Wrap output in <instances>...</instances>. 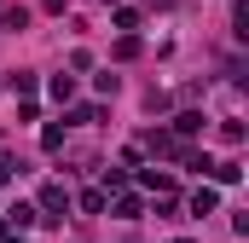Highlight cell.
<instances>
[{"label": "cell", "mask_w": 249, "mask_h": 243, "mask_svg": "<svg viewBox=\"0 0 249 243\" xmlns=\"http://www.w3.org/2000/svg\"><path fill=\"white\" fill-rule=\"evenodd\" d=\"M35 208H41V220H58V214H70V191H64L58 180H47L41 197H35Z\"/></svg>", "instance_id": "1"}, {"label": "cell", "mask_w": 249, "mask_h": 243, "mask_svg": "<svg viewBox=\"0 0 249 243\" xmlns=\"http://www.w3.org/2000/svg\"><path fill=\"white\" fill-rule=\"evenodd\" d=\"M186 208L197 214V220H203V214H214V208H220V185H214V180H209V185H197V191L186 197Z\"/></svg>", "instance_id": "2"}, {"label": "cell", "mask_w": 249, "mask_h": 243, "mask_svg": "<svg viewBox=\"0 0 249 243\" xmlns=\"http://www.w3.org/2000/svg\"><path fill=\"white\" fill-rule=\"evenodd\" d=\"M0 214H6V232H29V226L41 220V208H35V203H12V208H0Z\"/></svg>", "instance_id": "3"}, {"label": "cell", "mask_w": 249, "mask_h": 243, "mask_svg": "<svg viewBox=\"0 0 249 243\" xmlns=\"http://www.w3.org/2000/svg\"><path fill=\"white\" fill-rule=\"evenodd\" d=\"M139 185L151 191V197H174L180 185H174V174H157V168H139Z\"/></svg>", "instance_id": "4"}, {"label": "cell", "mask_w": 249, "mask_h": 243, "mask_svg": "<svg viewBox=\"0 0 249 243\" xmlns=\"http://www.w3.org/2000/svg\"><path fill=\"white\" fill-rule=\"evenodd\" d=\"M105 208H110L116 220H139V214H145V203H139L133 191H116V203H105Z\"/></svg>", "instance_id": "5"}, {"label": "cell", "mask_w": 249, "mask_h": 243, "mask_svg": "<svg viewBox=\"0 0 249 243\" xmlns=\"http://www.w3.org/2000/svg\"><path fill=\"white\" fill-rule=\"evenodd\" d=\"M209 180L214 185H238L244 180V162H232V156H226V162H209Z\"/></svg>", "instance_id": "6"}, {"label": "cell", "mask_w": 249, "mask_h": 243, "mask_svg": "<svg viewBox=\"0 0 249 243\" xmlns=\"http://www.w3.org/2000/svg\"><path fill=\"white\" fill-rule=\"evenodd\" d=\"M47 93L58 104H75V75H47Z\"/></svg>", "instance_id": "7"}, {"label": "cell", "mask_w": 249, "mask_h": 243, "mask_svg": "<svg viewBox=\"0 0 249 243\" xmlns=\"http://www.w3.org/2000/svg\"><path fill=\"white\" fill-rule=\"evenodd\" d=\"M168 133H174V139H191V133H203V116H197V110H180Z\"/></svg>", "instance_id": "8"}, {"label": "cell", "mask_w": 249, "mask_h": 243, "mask_svg": "<svg viewBox=\"0 0 249 243\" xmlns=\"http://www.w3.org/2000/svg\"><path fill=\"white\" fill-rule=\"evenodd\" d=\"M35 87H41L35 69H18V75H12V93H18V99H35Z\"/></svg>", "instance_id": "9"}, {"label": "cell", "mask_w": 249, "mask_h": 243, "mask_svg": "<svg viewBox=\"0 0 249 243\" xmlns=\"http://www.w3.org/2000/svg\"><path fill=\"white\" fill-rule=\"evenodd\" d=\"M105 203H110V197H105V191H99V185H93V191H81V197H75V208H81V214H105Z\"/></svg>", "instance_id": "10"}, {"label": "cell", "mask_w": 249, "mask_h": 243, "mask_svg": "<svg viewBox=\"0 0 249 243\" xmlns=\"http://www.w3.org/2000/svg\"><path fill=\"white\" fill-rule=\"evenodd\" d=\"M99 191H105V197H116V191H127V168H105V180H99Z\"/></svg>", "instance_id": "11"}, {"label": "cell", "mask_w": 249, "mask_h": 243, "mask_svg": "<svg viewBox=\"0 0 249 243\" xmlns=\"http://www.w3.org/2000/svg\"><path fill=\"white\" fill-rule=\"evenodd\" d=\"M105 116V104H70V116H64V127H70V122H99Z\"/></svg>", "instance_id": "12"}, {"label": "cell", "mask_w": 249, "mask_h": 243, "mask_svg": "<svg viewBox=\"0 0 249 243\" xmlns=\"http://www.w3.org/2000/svg\"><path fill=\"white\" fill-rule=\"evenodd\" d=\"M232 35H238V41H249V0H238V6H232Z\"/></svg>", "instance_id": "13"}, {"label": "cell", "mask_w": 249, "mask_h": 243, "mask_svg": "<svg viewBox=\"0 0 249 243\" xmlns=\"http://www.w3.org/2000/svg\"><path fill=\"white\" fill-rule=\"evenodd\" d=\"M220 139H226V145H244V122L226 116V122H220Z\"/></svg>", "instance_id": "14"}, {"label": "cell", "mask_w": 249, "mask_h": 243, "mask_svg": "<svg viewBox=\"0 0 249 243\" xmlns=\"http://www.w3.org/2000/svg\"><path fill=\"white\" fill-rule=\"evenodd\" d=\"M110 23H116V29H139V12H133V6H116Z\"/></svg>", "instance_id": "15"}, {"label": "cell", "mask_w": 249, "mask_h": 243, "mask_svg": "<svg viewBox=\"0 0 249 243\" xmlns=\"http://www.w3.org/2000/svg\"><path fill=\"white\" fill-rule=\"evenodd\" d=\"M41 145L58 151V145H64V122H47V127H41Z\"/></svg>", "instance_id": "16"}, {"label": "cell", "mask_w": 249, "mask_h": 243, "mask_svg": "<svg viewBox=\"0 0 249 243\" xmlns=\"http://www.w3.org/2000/svg\"><path fill=\"white\" fill-rule=\"evenodd\" d=\"M127 58H139V41H133V35H122V41H116V64H127Z\"/></svg>", "instance_id": "17"}, {"label": "cell", "mask_w": 249, "mask_h": 243, "mask_svg": "<svg viewBox=\"0 0 249 243\" xmlns=\"http://www.w3.org/2000/svg\"><path fill=\"white\" fill-rule=\"evenodd\" d=\"M0 23H6V29H23V23H29V12H23V6H12V12H0Z\"/></svg>", "instance_id": "18"}, {"label": "cell", "mask_w": 249, "mask_h": 243, "mask_svg": "<svg viewBox=\"0 0 249 243\" xmlns=\"http://www.w3.org/2000/svg\"><path fill=\"white\" fill-rule=\"evenodd\" d=\"M93 87H99V93H105V99H116V87H122V81H116V75H110V69H105V75H93Z\"/></svg>", "instance_id": "19"}, {"label": "cell", "mask_w": 249, "mask_h": 243, "mask_svg": "<svg viewBox=\"0 0 249 243\" xmlns=\"http://www.w3.org/2000/svg\"><path fill=\"white\" fill-rule=\"evenodd\" d=\"M12 168H18V162H6V156H0V185H6V180H12Z\"/></svg>", "instance_id": "20"}, {"label": "cell", "mask_w": 249, "mask_h": 243, "mask_svg": "<svg viewBox=\"0 0 249 243\" xmlns=\"http://www.w3.org/2000/svg\"><path fill=\"white\" fill-rule=\"evenodd\" d=\"M0 243H23V238H18V232H0Z\"/></svg>", "instance_id": "21"}]
</instances>
